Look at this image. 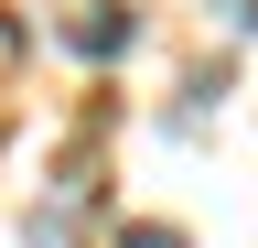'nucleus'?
I'll use <instances>...</instances> for the list:
<instances>
[{"label":"nucleus","mask_w":258,"mask_h":248,"mask_svg":"<svg viewBox=\"0 0 258 248\" xmlns=\"http://www.w3.org/2000/svg\"><path fill=\"white\" fill-rule=\"evenodd\" d=\"M64 33H76L86 54H108V43L129 33V11H118V0H86V11H76V22H64Z\"/></svg>","instance_id":"1"},{"label":"nucleus","mask_w":258,"mask_h":248,"mask_svg":"<svg viewBox=\"0 0 258 248\" xmlns=\"http://www.w3.org/2000/svg\"><path fill=\"white\" fill-rule=\"evenodd\" d=\"M118 248H183V237H172V227H129Z\"/></svg>","instance_id":"2"}]
</instances>
